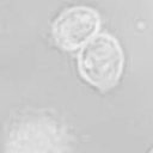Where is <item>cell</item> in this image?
I'll return each instance as SVG.
<instances>
[{"label":"cell","mask_w":153,"mask_h":153,"mask_svg":"<svg viewBox=\"0 0 153 153\" xmlns=\"http://www.w3.org/2000/svg\"><path fill=\"white\" fill-rule=\"evenodd\" d=\"M124 56L117 39L108 33L92 37L80 48L78 69L82 79L100 91L112 88L120 80Z\"/></svg>","instance_id":"1"},{"label":"cell","mask_w":153,"mask_h":153,"mask_svg":"<svg viewBox=\"0 0 153 153\" xmlns=\"http://www.w3.org/2000/svg\"><path fill=\"white\" fill-rule=\"evenodd\" d=\"M66 135L62 128L49 117L32 116L16 122L6 140L7 151L56 152L65 149Z\"/></svg>","instance_id":"2"},{"label":"cell","mask_w":153,"mask_h":153,"mask_svg":"<svg viewBox=\"0 0 153 153\" xmlns=\"http://www.w3.org/2000/svg\"><path fill=\"white\" fill-rule=\"evenodd\" d=\"M100 25L97 11L86 6H73L62 11L53 23V38L63 50H76L96 36Z\"/></svg>","instance_id":"3"}]
</instances>
